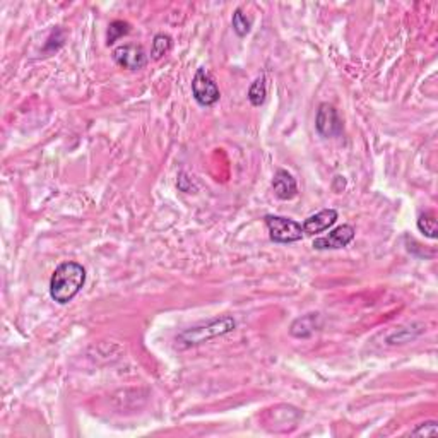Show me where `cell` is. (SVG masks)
I'll return each mask as SVG.
<instances>
[{
    "instance_id": "8fae6325",
    "label": "cell",
    "mask_w": 438,
    "mask_h": 438,
    "mask_svg": "<svg viewBox=\"0 0 438 438\" xmlns=\"http://www.w3.org/2000/svg\"><path fill=\"white\" fill-rule=\"evenodd\" d=\"M171 47H173V42H171V36L165 35V33H159V35L154 36L153 40V47H151V57L154 60H161L163 57H166L170 53Z\"/></svg>"
},
{
    "instance_id": "5bb4252c",
    "label": "cell",
    "mask_w": 438,
    "mask_h": 438,
    "mask_svg": "<svg viewBox=\"0 0 438 438\" xmlns=\"http://www.w3.org/2000/svg\"><path fill=\"white\" fill-rule=\"evenodd\" d=\"M130 33V24L127 21H113L110 23L108 31H106V45H113L118 40L122 38V36L129 35Z\"/></svg>"
},
{
    "instance_id": "5b68a950",
    "label": "cell",
    "mask_w": 438,
    "mask_h": 438,
    "mask_svg": "<svg viewBox=\"0 0 438 438\" xmlns=\"http://www.w3.org/2000/svg\"><path fill=\"white\" fill-rule=\"evenodd\" d=\"M315 127H317V132L322 137H339L345 132L342 118L339 117L338 110L329 103H322L318 106L317 117H315Z\"/></svg>"
},
{
    "instance_id": "ba28073f",
    "label": "cell",
    "mask_w": 438,
    "mask_h": 438,
    "mask_svg": "<svg viewBox=\"0 0 438 438\" xmlns=\"http://www.w3.org/2000/svg\"><path fill=\"white\" fill-rule=\"evenodd\" d=\"M335 221H338V211L335 209H323V211L303 221V233L305 235H317V233H322L334 226Z\"/></svg>"
},
{
    "instance_id": "6da1fadb",
    "label": "cell",
    "mask_w": 438,
    "mask_h": 438,
    "mask_svg": "<svg viewBox=\"0 0 438 438\" xmlns=\"http://www.w3.org/2000/svg\"><path fill=\"white\" fill-rule=\"evenodd\" d=\"M86 282V269L77 262H64L52 274L50 296L59 305H67L79 294Z\"/></svg>"
},
{
    "instance_id": "7c38bea8",
    "label": "cell",
    "mask_w": 438,
    "mask_h": 438,
    "mask_svg": "<svg viewBox=\"0 0 438 438\" xmlns=\"http://www.w3.org/2000/svg\"><path fill=\"white\" fill-rule=\"evenodd\" d=\"M417 230H420L421 233H423L427 238H432L435 240L437 238V218L435 214H433L432 211H427V212H421L420 218H417Z\"/></svg>"
},
{
    "instance_id": "e0dca14e",
    "label": "cell",
    "mask_w": 438,
    "mask_h": 438,
    "mask_svg": "<svg viewBox=\"0 0 438 438\" xmlns=\"http://www.w3.org/2000/svg\"><path fill=\"white\" fill-rule=\"evenodd\" d=\"M417 334H413L411 330L406 329V327H400V329H397L394 334H391L387 338L388 345H404V342H408L409 339H415Z\"/></svg>"
},
{
    "instance_id": "9a60e30c",
    "label": "cell",
    "mask_w": 438,
    "mask_h": 438,
    "mask_svg": "<svg viewBox=\"0 0 438 438\" xmlns=\"http://www.w3.org/2000/svg\"><path fill=\"white\" fill-rule=\"evenodd\" d=\"M231 26L233 31H235L240 38H245L252 30V21L243 14V12H241V9H236L231 18Z\"/></svg>"
},
{
    "instance_id": "4fadbf2b",
    "label": "cell",
    "mask_w": 438,
    "mask_h": 438,
    "mask_svg": "<svg viewBox=\"0 0 438 438\" xmlns=\"http://www.w3.org/2000/svg\"><path fill=\"white\" fill-rule=\"evenodd\" d=\"M267 96V88H265V77L260 76L253 81L250 89H248V101L252 106H262Z\"/></svg>"
},
{
    "instance_id": "8992f818",
    "label": "cell",
    "mask_w": 438,
    "mask_h": 438,
    "mask_svg": "<svg viewBox=\"0 0 438 438\" xmlns=\"http://www.w3.org/2000/svg\"><path fill=\"white\" fill-rule=\"evenodd\" d=\"M355 236L356 230L351 224H341V226L330 231L329 235L315 238L313 248L315 250H339V248L347 247L355 240Z\"/></svg>"
},
{
    "instance_id": "30bf717a",
    "label": "cell",
    "mask_w": 438,
    "mask_h": 438,
    "mask_svg": "<svg viewBox=\"0 0 438 438\" xmlns=\"http://www.w3.org/2000/svg\"><path fill=\"white\" fill-rule=\"evenodd\" d=\"M322 327V317L321 313H306L303 317L296 318L289 327V334L293 338L298 339H306L310 338L315 330H318Z\"/></svg>"
},
{
    "instance_id": "7a4b0ae2",
    "label": "cell",
    "mask_w": 438,
    "mask_h": 438,
    "mask_svg": "<svg viewBox=\"0 0 438 438\" xmlns=\"http://www.w3.org/2000/svg\"><path fill=\"white\" fill-rule=\"evenodd\" d=\"M235 327H236L235 318L230 317V315H224V317L214 318V321H209L206 323H199V325L183 330V333L177 338V341L182 346L202 345V342L209 341V339H214L218 338V335L231 333Z\"/></svg>"
},
{
    "instance_id": "277c9868",
    "label": "cell",
    "mask_w": 438,
    "mask_h": 438,
    "mask_svg": "<svg viewBox=\"0 0 438 438\" xmlns=\"http://www.w3.org/2000/svg\"><path fill=\"white\" fill-rule=\"evenodd\" d=\"M192 94L194 100L197 101L200 106H212L219 101L221 93L219 88L216 86L212 77L209 76L206 69H197L194 79H192Z\"/></svg>"
},
{
    "instance_id": "52a82bcc",
    "label": "cell",
    "mask_w": 438,
    "mask_h": 438,
    "mask_svg": "<svg viewBox=\"0 0 438 438\" xmlns=\"http://www.w3.org/2000/svg\"><path fill=\"white\" fill-rule=\"evenodd\" d=\"M113 60L120 67L129 69V71H139L146 67L147 55L141 45H122L113 50Z\"/></svg>"
},
{
    "instance_id": "9c48e42d",
    "label": "cell",
    "mask_w": 438,
    "mask_h": 438,
    "mask_svg": "<svg viewBox=\"0 0 438 438\" xmlns=\"http://www.w3.org/2000/svg\"><path fill=\"white\" fill-rule=\"evenodd\" d=\"M272 190L274 195L281 200H292L296 197L298 194V185L296 180L293 178V175L286 170H277L274 173L272 178Z\"/></svg>"
},
{
    "instance_id": "2e32d148",
    "label": "cell",
    "mask_w": 438,
    "mask_h": 438,
    "mask_svg": "<svg viewBox=\"0 0 438 438\" xmlns=\"http://www.w3.org/2000/svg\"><path fill=\"white\" fill-rule=\"evenodd\" d=\"M409 435L413 437H437L438 435V427L437 421H427V423H421L413 430Z\"/></svg>"
},
{
    "instance_id": "3957f363",
    "label": "cell",
    "mask_w": 438,
    "mask_h": 438,
    "mask_svg": "<svg viewBox=\"0 0 438 438\" xmlns=\"http://www.w3.org/2000/svg\"><path fill=\"white\" fill-rule=\"evenodd\" d=\"M265 226L269 230V236L276 243H294L303 238V228L298 221L282 218V216H265Z\"/></svg>"
}]
</instances>
